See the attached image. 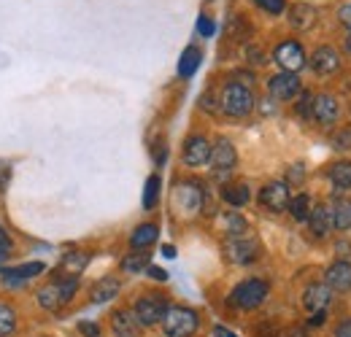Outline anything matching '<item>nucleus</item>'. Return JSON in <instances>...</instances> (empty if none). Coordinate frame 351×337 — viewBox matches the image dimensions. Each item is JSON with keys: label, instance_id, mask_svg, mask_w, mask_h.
I'll return each mask as SVG.
<instances>
[{"label": "nucleus", "instance_id": "1", "mask_svg": "<svg viewBox=\"0 0 351 337\" xmlns=\"http://www.w3.org/2000/svg\"><path fill=\"white\" fill-rule=\"evenodd\" d=\"M219 105L227 116L243 119V116H249V114H252V108H254V92H252V86L249 84L227 82L224 89H221Z\"/></svg>", "mask_w": 351, "mask_h": 337}, {"label": "nucleus", "instance_id": "2", "mask_svg": "<svg viewBox=\"0 0 351 337\" xmlns=\"http://www.w3.org/2000/svg\"><path fill=\"white\" fill-rule=\"evenodd\" d=\"M76 289H79V278L62 275V278L46 284L44 289L38 292V305H41L44 310H49V313H57V310H62V308L73 299Z\"/></svg>", "mask_w": 351, "mask_h": 337}, {"label": "nucleus", "instance_id": "3", "mask_svg": "<svg viewBox=\"0 0 351 337\" xmlns=\"http://www.w3.org/2000/svg\"><path fill=\"white\" fill-rule=\"evenodd\" d=\"M267 292H270V286L265 284L263 278H249V281H243V284H238L232 289L230 305H235L241 310H254L267 299Z\"/></svg>", "mask_w": 351, "mask_h": 337}, {"label": "nucleus", "instance_id": "4", "mask_svg": "<svg viewBox=\"0 0 351 337\" xmlns=\"http://www.w3.org/2000/svg\"><path fill=\"white\" fill-rule=\"evenodd\" d=\"M197 313L192 308H168L162 319V332L168 337H189L197 332Z\"/></svg>", "mask_w": 351, "mask_h": 337}, {"label": "nucleus", "instance_id": "5", "mask_svg": "<svg viewBox=\"0 0 351 337\" xmlns=\"http://www.w3.org/2000/svg\"><path fill=\"white\" fill-rule=\"evenodd\" d=\"M168 308L171 305H168V299L162 295H143L141 299H135L132 313L141 321V327H154V324H162Z\"/></svg>", "mask_w": 351, "mask_h": 337}, {"label": "nucleus", "instance_id": "6", "mask_svg": "<svg viewBox=\"0 0 351 337\" xmlns=\"http://www.w3.org/2000/svg\"><path fill=\"white\" fill-rule=\"evenodd\" d=\"M273 57H276V62L284 68V73H298V71L306 68V62H308L306 49H303L298 41L278 43L276 51H273Z\"/></svg>", "mask_w": 351, "mask_h": 337}, {"label": "nucleus", "instance_id": "7", "mask_svg": "<svg viewBox=\"0 0 351 337\" xmlns=\"http://www.w3.org/2000/svg\"><path fill=\"white\" fill-rule=\"evenodd\" d=\"M267 92H270L273 100L287 103V100H295V97L303 92V84H300L298 73H276V76L267 82Z\"/></svg>", "mask_w": 351, "mask_h": 337}, {"label": "nucleus", "instance_id": "8", "mask_svg": "<svg viewBox=\"0 0 351 337\" xmlns=\"http://www.w3.org/2000/svg\"><path fill=\"white\" fill-rule=\"evenodd\" d=\"M289 186L284 184V181H270L267 186H263V192H260V205H263L265 211L270 213H281L289 208Z\"/></svg>", "mask_w": 351, "mask_h": 337}, {"label": "nucleus", "instance_id": "9", "mask_svg": "<svg viewBox=\"0 0 351 337\" xmlns=\"http://www.w3.org/2000/svg\"><path fill=\"white\" fill-rule=\"evenodd\" d=\"M224 251H227V259L232 264H252L260 256V246H257V240L241 235V238H230L227 246H224Z\"/></svg>", "mask_w": 351, "mask_h": 337}, {"label": "nucleus", "instance_id": "10", "mask_svg": "<svg viewBox=\"0 0 351 337\" xmlns=\"http://www.w3.org/2000/svg\"><path fill=\"white\" fill-rule=\"evenodd\" d=\"M338 114H341V108H338V100L332 95H327V92L313 95V100H311V119H316L319 125H335Z\"/></svg>", "mask_w": 351, "mask_h": 337}, {"label": "nucleus", "instance_id": "11", "mask_svg": "<svg viewBox=\"0 0 351 337\" xmlns=\"http://www.w3.org/2000/svg\"><path fill=\"white\" fill-rule=\"evenodd\" d=\"M208 160H211V143H208V138H203V135L186 138V143H184V165L203 168V165H208Z\"/></svg>", "mask_w": 351, "mask_h": 337}, {"label": "nucleus", "instance_id": "12", "mask_svg": "<svg viewBox=\"0 0 351 337\" xmlns=\"http://www.w3.org/2000/svg\"><path fill=\"white\" fill-rule=\"evenodd\" d=\"M308 65H311V71H313L316 76H332V73L341 68V54H338L332 46H319V49L311 54Z\"/></svg>", "mask_w": 351, "mask_h": 337}, {"label": "nucleus", "instance_id": "13", "mask_svg": "<svg viewBox=\"0 0 351 337\" xmlns=\"http://www.w3.org/2000/svg\"><path fill=\"white\" fill-rule=\"evenodd\" d=\"M44 270H46L44 262H27V264H19V267H5V270H0V278H3L5 286H22V284H27L30 278L41 275Z\"/></svg>", "mask_w": 351, "mask_h": 337}, {"label": "nucleus", "instance_id": "14", "mask_svg": "<svg viewBox=\"0 0 351 337\" xmlns=\"http://www.w3.org/2000/svg\"><path fill=\"white\" fill-rule=\"evenodd\" d=\"M211 168L217 170V173H227V170L235 168V162H238V154H235V146L227 140V138H219L214 146H211Z\"/></svg>", "mask_w": 351, "mask_h": 337}, {"label": "nucleus", "instance_id": "15", "mask_svg": "<svg viewBox=\"0 0 351 337\" xmlns=\"http://www.w3.org/2000/svg\"><path fill=\"white\" fill-rule=\"evenodd\" d=\"M203 200H206V192L197 186V184H181L176 189V205L184 213H195L203 208Z\"/></svg>", "mask_w": 351, "mask_h": 337}, {"label": "nucleus", "instance_id": "16", "mask_svg": "<svg viewBox=\"0 0 351 337\" xmlns=\"http://www.w3.org/2000/svg\"><path fill=\"white\" fill-rule=\"evenodd\" d=\"M324 284H327L332 292H351V262L341 259V262L330 264Z\"/></svg>", "mask_w": 351, "mask_h": 337}, {"label": "nucleus", "instance_id": "17", "mask_svg": "<svg viewBox=\"0 0 351 337\" xmlns=\"http://www.w3.org/2000/svg\"><path fill=\"white\" fill-rule=\"evenodd\" d=\"M330 299H332V289L327 284H311L306 292H303V305H306V310H311V313L327 310Z\"/></svg>", "mask_w": 351, "mask_h": 337}, {"label": "nucleus", "instance_id": "18", "mask_svg": "<svg viewBox=\"0 0 351 337\" xmlns=\"http://www.w3.org/2000/svg\"><path fill=\"white\" fill-rule=\"evenodd\" d=\"M111 332L114 337H141V321L130 310H117L111 316Z\"/></svg>", "mask_w": 351, "mask_h": 337}, {"label": "nucleus", "instance_id": "19", "mask_svg": "<svg viewBox=\"0 0 351 337\" xmlns=\"http://www.w3.org/2000/svg\"><path fill=\"white\" fill-rule=\"evenodd\" d=\"M308 224H311L313 238H327V232L332 229V211H330L327 205H316V208H311Z\"/></svg>", "mask_w": 351, "mask_h": 337}, {"label": "nucleus", "instance_id": "20", "mask_svg": "<svg viewBox=\"0 0 351 337\" xmlns=\"http://www.w3.org/2000/svg\"><path fill=\"white\" fill-rule=\"evenodd\" d=\"M313 22H316V8H313V5H308V3H295V5L289 8V25H292L295 30H311Z\"/></svg>", "mask_w": 351, "mask_h": 337}, {"label": "nucleus", "instance_id": "21", "mask_svg": "<svg viewBox=\"0 0 351 337\" xmlns=\"http://www.w3.org/2000/svg\"><path fill=\"white\" fill-rule=\"evenodd\" d=\"M157 238H160L157 224H141V227H135V232L130 235V246L135 249V251H143V249L154 246Z\"/></svg>", "mask_w": 351, "mask_h": 337}, {"label": "nucleus", "instance_id": "22", "mask_svg": "<svg viewBox=\"0 0 351 337\" xmlns=\"http://www.w3.org/2000/svg\"><path fill=\"white\" fill-rule=\"evenodd\" d=\"M221 200L232 208H243L252 200V192L246 184H227V186H221Z\"/></svg>", "mask_w": 351, "mask_h": 337}, {"label": "nucleus", "instance_id": "23", "mask_svg": "<svg viewBox=\"0 0 351 337\" xmlns=\"http://www.w3.org/2000/svg\"><path fill=\"white\" fill-rule=\"evenodd\" d=\"M89 264V253L84 251H68L60 262V270L71 278H79V273H84V267Z\"/></svg>", "mask_w": 351, "mask_h": 337}, {"label": "nucleus", "instance_id": "24", "mask_svg": "<svg viewBox=\"0 0 351 337\" xmlns=\"http://www.w3.org/2000/svg\"><path fill=\"white\" fill-rule=\"evenodd\" d=\"M117 295H119V281H117V278H100V281L92 286V302H97V305L114 299Z\"/></svg>", "mask_w": 351, "mask_h": 337}, {"label": "nucleus", "instance_id": "25", "mask_svg": "<svg viewBox=\"0 0 351 337\" xmlns=\"http://www.w3.org/2000/svg\"><path fill=\"white\" fill-rule=\"evenodd\" d=\"M200 60H203L200 49H195V46L184 49V54H181V60H178V76H181V79H189V76L197 71Z\"/></svg>", "mask_w": 351, "mask_h": 337}, {"label": "nucleus", "instance_id": "26", "mask_svg": "<svg viewBox=\"0 0 351 337\" xmlns=\"http://www.w3.org/2000/svg\"><path fill=\"white\" fill-rule=\"evenodd\" d=\"M330 181H332V186H338V189H351V162L349 160H341V162H335V165L330 168Z\"/></svg>", "mask_w": 351, "mask_h": 337}, {"label": "nucleus", "instance_id": "27", "mask_svg": "<svg viewBox=\"0 0 351 337\" xmlns=\"http://www.w3.org/2000/svg\"><path fill=\"white\" fill-rule=\"evenodd\" d=\"M143 270H149V251H132L122 259V273L138 275Z\"/></svg>", "mask_w": 351, "mask_h": 337}, {"label": "nucleus", "instance_id": "28", "mask_svg": "<svg viewBox=\"0 0 351 337\" xmlns=\"http://www.w3.org/2000/svg\"><path fill=\"white\" fill-rule=\"evenodd\" d=\"M160 186H162V181H160L157 173L146 178V189H143V208H146V211H152V208L157 205V200H160Z\"/></svg>", "mask_w": 351, "mask_h": 337}, {"label": "nucleus", "instance_id": "29", "mask_svg": "<svg viewBox=\"0 0 351 337\" xmlns=\"http://www.w3.org/2000/svg\"><path fill=\"white\" fill-rule=\"evenodd\" d=\"M330 211H332V227H335V229H349L351 227V203L341 200V203H335Z\"/></svg>", "mask_w": 351, "mask_h": 337}, {"label": "nucleus", "instance_id": "30", "mask_svg": "<svg viewBox=\"0 0 351 337\" xmlns=\"http://www.w3.org/2000/svg\"><path fill=\"white\" fill-rule=\"evenodd\" d=\"M287 211L292 213V219H295V221H306L308 216H311V197H308V195H298V197H292Z\"/></svg>", "mask_w": 351, "mask_h": 337}, {"label": "nucleus", "instance_id": "31", "mask_svg": "<svg viewBox=\"0 0 351 337\" xmlns=\"http://www.w3.org/2000/svg\"><path fill=\"white\" fill-rule=\"evenodd\" d=\"M16 329V310L0 302V337H8Z\"/></svg>", "mask_w": 351, "mask_h": 337}, {"label": "nucleus", "instance_id": "32", "mask_svg": "<svg viewBox=\"0 0 351 337\" xmlns=\"http://www.w3.org/2000/svg\"><path fill=\"white\" fill-rule=\"evenodd\" d=\"M224 227H227V232H230L232 238H241V235H246V229H249L246 219H241L238 213H227V216H224Z\"/></svg>", "mask_w": 351, "mask_h": 337}, {"label": "nucleus", "instance_id": "33", "mask_svg": "<svg viewBox=\"0 0 351 337\" xmlns=\"http://www.w3.org/2000/svg\"><path fill=\"white\" fill-rule=\"evenodd\" d=\"M263 11H267V14H284V8H287V3L284 0H254Z\"/></svg>", "mask_w": 351, "mask_h": 337}, {"label": "nucleus", "instance_id": "34", "mask_svg": "<svg viewBox=\"0 0 351 337\" xmlns=\"http://www.w3.org/2000/svg\"><path fill=\"white\" fill-rule=\"evenodd\" d=\"M79 332L84 337H100V327L95 321H79Z\"/></svg>", "mask_w": 351, "mask_h": 337}, {"label": "nucleus", "instance_id": "35", "mask_svg": "<svg viewBox=\"0 0 351 337\" xmlns=\"http://www.w3.org/2000/svg\"><path fill=\"white\" fill-rule=\"evenodd\" d=\"M214 30H217V27H214V22H211L208 16H200V19H197V33H200V36L208 38V36H214Z\"/></svg>", "mask_w": 351, "mask_h": 337}, {"label": "nucleus", "instance_id": "36", "mask_svg": "<svg viewBox=\"0 0 351 337\" xmlns=\"http://www.w3.org/2000/svg\"><path fill=\"white\" fill-rule=\"evenodd\" d=\"M311 100H313V95H303V100L298 105V111H300L303 119H311Z\"/></svg>", "mask_w": 351, "mask_h": 337}, {"label": "nucleus", "instance_id": "37", "mask_svg": "<svg viewBox=\"0 0 351 337\" xmlns=\"http://www.w3.org/2000/svg\"><path fill=\"white\" fill-rule=\"evenodd\" d=\"M338 19H341L346 27H351V3L341 5V11H338Z\"/></svg>", "mask_w": 351, "mask_h": 337}, {"label": "nucleus", "instance_id": "38", "mask_svg": "<svg viewBox=\"0 0 351 337\" xmlns=\"http://www.w3.org/2000/svg\"><path fill=\"white\" fill-rule=\"evenodd\" d=\"M335 337H351V319H349V321H341V324H338Z\"/></svg>", "mask_w": 351, "mask_h": 337}, {"label": "nucleus", "instance_id": "39", "mask_svg": "<svg viewBox=\"0 0 351 337\" xmlns=\"http://www.w3.org/2000/svg\"><path fill=\"white\" fill-rule=\"evenodd\" d=\"M0 251H11V238H8V232L0 227Z\"/></svg>", "mask_w": 351, "mask_h": 337}, {"label": "nucleus", "instance_id": "40", "mask_svg": "<svg viewBox=\"0 0 351 337\" xmlns=\"http://www.w3.org/2000/svg\"><path fill=\"white\" fill-rule=\"evenodd\" d=\"M149 275H152L154 281H168V273H165L162 267H149Z\"/></svg>", "mask_w": 351, "mask_h": 337}, {"label": "nucleus", "instance_id": "41", "mask_svg": "<svg viewBox=\"0 0 351 337\" xmlns=\"http://www.w3.org/2000/svg\"><path fill=\"white\" fill-rule=\"evenodd\" d=\"M327 321V310H322V313H313L311 316V327H322Z\"/></svg>", "mask_w": 351, "mask_h": 337}, {"label": "nucleus", "instance_id": "42", "mask_svg": "<svg viewBox=\"0 0 351 337\" xmlns=\"http://www.w3.org/2000/svg\"><path fill=\"white\" fill-rule=\"evenodd\" d=\"M5 184H8V170H0V192L5 189Z\"/></svg>", "mask_w": 351, "mask_h": 337}, {"label": "nucleus", "instance_id": "43", "mask_svg": "<svg viewBox=\"0 0 351 337\" xmlns=\"http://www.w3.org/2000/svg\"><path fill=\"white\" fill-rule=\"evenodd\" d=\"M162 253H165V256H176V249H173V246H165V249H162Z\"/></svg>", "mask_w": 351, "mask_h": 337}, {"label": "nucleus", "instance_id": "44", "mask_svg": "<svg viewBox=\"0 0 351 337\" xmlns=\"http://www.w3.org/2000/svg\"><path fill=\"white\" fill-rule=\"evenodd\" d=\"M217 337H232L227 329H221V327H217Z\"/></svg>", "mask_w": 351, "mask_h": 337}, {"label": "nucleus", "instance_id": "45", "mask_svg": "<svg viewBox=\"0 0 351 337\" xmlns=\"http://www.w3.org/2000/svg\"><path fill=\"white\" fill-rule=\"evenodd\" d=\"M346 51H349V54H351V33H349V36H346Z\"/></svg>", "mask_w": 351, "mask_h": 337}, {"label": "nucleus", "instance_id": "46", "mask_svg": "<svg viewBox=\"0 0 351 337\" xmlns=\"http://www.w3.org/2000/svg\"><path fill=\"white\" fill-rule=\"evenodd\" d=\"M3 256H5V251H0V259H3Z\"/></svg>", "mask_w": 351, "mask_h": 337}]
</instances>
